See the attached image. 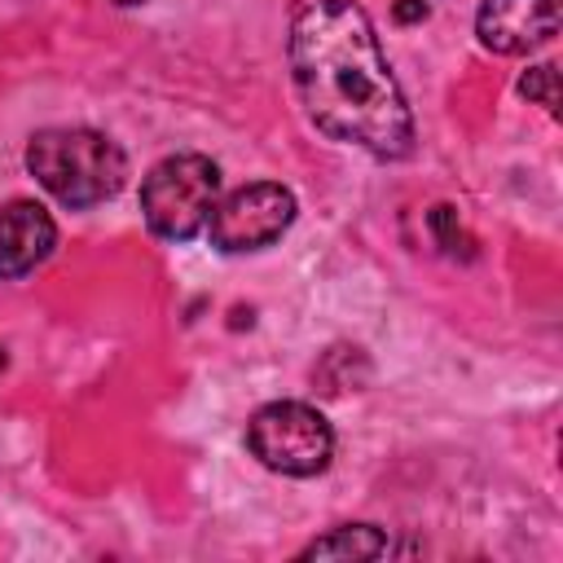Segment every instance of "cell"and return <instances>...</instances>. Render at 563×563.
Instances as JSON below:
<instances>
[{
  "mask_svg": "<svg viewBox=\"0 0 563 563\" xmlns=\"http://www.w3.org/2000/svg\"><path fill=\"white\" fill-rule=\"evenodd\" d=\"M220 198V167L207 154H172L141 180V216L154 238L189 242Z\"/></svg>",
  "mask_w": 563,
  "mask_h": 563,
  "instance_id": "3",
  "label": "cell"
},
{
  "mask_svg": "<svg viewBox=\"0 0 563 563\" xmlns=\"http://www.w3.org/2000/svg\"><path fill=\"white\" fill-rule=\"evenodd\" d=\"M563 0H484L475 13V35L501 57H519L554 40Z\"/></svg>",
  "mask_w": 563,
  "mask_h": 563,
  "instance_id": "6",
  "label": "cell"
},
{
  "mask_svg": "<svg viewBox=\"0 0 563 563\" xmlns=\"http://www.w3.org/2000/svg\"><path fill=\"white\" fill-rule=\"evenodd\" d=\"M396 18H400V22L427 18V0H400V4H396Z\"/></svg>",
  "mask_w": 563,
  "mask_h": 563,
  "instance_id": "10",
  "label": "cell"
},
{
  "mask_svg": "<svg viewBox=\"0 0 563 563\" xmlns=\"http://www.w3.org/2000/svg\"><path fill=\"white\" fill-rule=\"evenodd\" d=\"M57 246V224L53 216L31 202V198H13L0 211V282L26 277L31 268H40Z\"/></svg>",
  "mask_w": 563,
  "mask_h": 563,
  "instance_id": "7",
  "label": "cell"
},
{
  "mask_svg": "<svg viewBox=\"0 0 563 563\" xmlns=\"http://www.w3.org/2000/svg\"><path fill=\"white\" fill-rule=\"evenodd\" d=\"M114 4H119V9H132V4H141V0H114Z\"/></svg>",
  "mask_w": 563,
  "mask_h": 563,
  "instance_id": "11",
  "label": "cell"
},
{
  "mask_svg": "<svg viewBox=\"0 0 563 563\" xmlns=\"http://www.w3.org/2000/svg\"><path fill=\"white\" fill-rule=\"evenodd\" d=\"M26 172L62 207H97L123 189V150L92 128H44L26 141Z\"/></svg>",
  "mask_w": 563,
  "mask_h": 563,
  "instance_id": "2",
  "label": "cell"
},
{
  "mask_svg": "<svg viewBox=\"0 0 563 563\" xmlns=\"http://www.w3.org/2000/svg\"><path fill=\"white\" fill-rule=\"evenodd\" d=\"M246 449L260 466H268L277 475L308 479L330 466L334 431L321 409H312L303 400H273V405L255 409V418L246 422Z\"/></svg>",
  "mask_w": 563,
  "mask_h": 563,
  "instance_id": "4",
  "label": "cell"
},
{
  "mask_svg": "<svg viewBox=\"0 0 563 563\" xmlns=\"http://www.w3.org/2000/svg\"><path fill=\"white\" fill-rule=\"evenodd\" d=\"M286 53L299 106L317 132L374 158L413 150V114L361 4L303 0L290 18Z\"/></svg>",
  "mask_w": 563,
  "mask_h": 563,
  "instance_id": "1",
  "label": "cell"
},
{
  "mask_svg": "<svg viewBox=\"0 0 563 563\" xmlns=\"http://www.w3.org/2000/svg\"><path fill=\"white\" fill-rule=\"evenodd\" d=\"M554 79H559V75H554V66H550V62H545V66H532V70L519 79V92H523V97H537L541 106H550V110H554V106H559Z\"/></svg>",
  "mask_w": 563,
  "mask_h": 563,
  "instance_id": "9",
  "label": "cell"
},
{
  "mask_svg": "<svg viewBox=\"0 0 563 563\" xmlns=\"http://www.w3.org/2000/svg\"><path fill=\"white\" fill-rule=\"evenodd\" d=\"M378 554H387V537L374 523H343L303 550V559H378Z\"/></svg>",
  "mask_w": 563,
  "mask_h": 563,
  "instance_id": "8",
  "label": "cell"
},
{
  "mask_svg": "<svg viewBox=\"0 0 563 563\" xmlns=\"http://www.w3.org/2000/svg\"><path fill=\"white\" fill-rule=\"evenodd\" d=\"M295 220V194L277 180H255L233 189L229 198H216L211 207V242L229 255L273 246Z\"/></svg>",
  "mask_w": 563,
  "mask_h": 563,
  "instance_id": "5",
  "label": "cell"
}]
</instances>
